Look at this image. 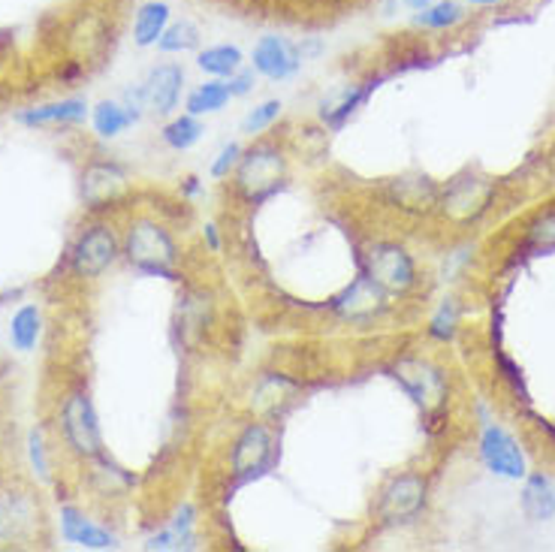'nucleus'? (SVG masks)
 <instances>
[{
	"label": "nucleus",
	"instance_id": "obj_7",
	"mask_svg": "<svg viewBox=\"0 0 555 552\" xmlns=\"http://www.w3.org/2000/svg\"><path fill=\"white\" fill-rule=\"evenodd\" d=\"M429 501V484L423 474H399L387 484L377 501V516L387 525H408L414 523L420 513L426 511Z\"/></svg>",
	"mask_w": 555,
	"mask_h": 552
},
{
	"label": "nucleus",
	"instance_id": "obj_24",
	"mask_svg": "<svg viewBox=\"0 0 555 552\" xmlns=\"http://www.w3.org/2000/svg\"><path fill=\"white\" fill-rule=\"evenodd\" d=\"M375 88H377L375 82H365V85H357V88H350V91H345L338 103H333V106H323V112H320V115H323V121L333 127V130L345 127L347 118L360 110L362 103L369 100V94H372Z\"/></svg>",
	"mask_w": 555,
	"mask_h": 552
},
{
	"label": "nucleus",
	"instance_id": "obj_34",
	"mask_svg": "<svg viewBox=\"0 0 555 552\" xmlns=\"http://www.w3.org/2000/svg\"><path fill=\"white\" fill-rule=\"evenodd\" d=\"M227 82H230L233 98H245V94H250V91H254V69H238L236 76H230Z\"/></svg>",
	"mask_w": 555,
	"mask_h": 552
},
{
	"label": "nucleus",
	"instance_id": "obj_26",
	"mask_svg": "<svg viewBox=\"0 0 555 552\" xmlns=\"http://www.w3.org/2000/svg\"><path fill=\"white\" fill-rule=\"evenodd\" d=\"M199 139H203V125L196 121V115H191V112L172 118V121L164 127V142H167L169 149H176V152L194 149Z\"/></svg>",
	"mask_w": 555,
	"mask_h": 552
},
{
	"label": "nucleus",
	"instance_id": "obj_1",
	"mask_svg": "<svg viewBox=\"0 0 555 552\" xmlns=\"http://www.w3.org/2000/svg\"><path fill=\"white\" fill-rule=\"evenodd\" d=\"M125 257L139 272L179 281V245L164 223L154 218H137L125 235Z\"/></svg>",
	"mask_w": 555,
	"mask_h": 552
},
{
	"label": "nucleus",
	"instance_id": "obj_21",
	"mask_svg": "<svg viewBox=\"0 0 555 552\" xmlns=\"http://www.w3.org/2000/svg\"><path fill=\"white\" fill-rule=\"evenodd\" d=\"M42 332V314L37 305H22L13 314V323H10V342H13L15 350L22 354H30L37 342H40Z\"/></svg>",
	"mask_w": 555,
	"mask_h": 552
},
{
	"label": "nucleus",
	"instance_id": "obj_6",
	"mask_svg": "<svg viewBox=\"0 0 555 552\" xmlns=\"http://www.w3.org/2000/svg\"><path fill=\"white\" fill-rule=\"evenodd\" d=\"M61 428H64V438L73 453L82 459H103V432H100L98 411L88 399V393L76 389L64 399Z\"/></svg>",
	"mask_w": 555,
	"mask_h": 552
},
{
	"label": "nucleus",
	"instance_id": "obj_32",
	"mask_svg": "<svg viewBox=\"0 0 555 552\" xmlns=\"http://www.w3.org/2000/svg\"><path fill=\"white\" fill-rule=\"evenodd\" d=\"M238 157H242V145H238V142L223 145L221 152H218V157H215V164H211V179H227V176L238 166Z\"/></svg>",
	"mask_w": 555,
	"mask_h": 552
},
{
	"label": "nucleus",
	"instance_id": "obj_12",
	"mask_svg": "<svg viewBox=\"0 0 555 552\" xmlns=\"http://www.w3.org/2000/svg\"><path fill=\"white\" fill-rule=\"evenodd\" d=\"M250 64L254 69L266 76L269 82H284V79H293L299 67H302V55H299V46H293L291 40L284 37H260L254 52H250Z\"/></svg>",
	"mask_w": 555,
	"mask_h": 552
},
{
	"label": "nucleus",
	"instance_id": "obj_37",
	"mask_svg": "<svg viewBox=\"0 0 555 552\" xmlns=\"http://www.w3.org/2000/svg\"><path fill=\"white\" fill-rule=\"evenodd\" d=\"M472 7H495V3H504V0H468Z\"/></svg>",
	"mask_w": 555,
	"mask_h": 552
},
{
	"label": "nucleus",
	"instance_id": "obj_2",
	"mask_svg": "<svg viewBox=\"0 0 555 552\" xmlns=\"http://www.w3.org/2000/svg\"><path fill=\"white\" fill-rule=\"evenodd\" d=\"M392 377L399 381V387L411 396L426 420L444 416L450 405V377L438 362L423 357H402L392 365Z\"/></svg>",
	"mask_w": 555,
	"mask_h": 552
},
{
	"label": "nucleus",
	"instance_id": "obj_33",
	"mask_svg": "<svg viewBox=\"0 0 555 552\" xmlns=\"http://www.w3.org/2000/svg\"><path fill=\"white\" fill-rule=\"evenodd\" d=\"M28 455H30V465H34V471H37L40 477H49V459H46V447H42L40 432H30Z\"/></svg>",
	"mask_w": 555,
	"mask_h": 552
},
{
	"label": "nucleus",
	"instance_id": "obj_16",
	"mask_svg": "<svg viewBox=\"0 0 555 552\" xmlns=\"http://www.w3.org/2000/svg\"><path fill=\"white\" fill-rule=\"evenodd\" d=\"M519 508H522L526 519H531V523H550V519H555V484L543 471L526 474Z\"/></svg>",
	"mask_w": 555,
	"mask_h": 552
},
{
	"label": "nucleus",
	"instance_id": "obj_19",
	"mask_svg": "<svg viewBox=\"0 0 555 552\" xmlns=\"http://www.w3.org/2000/svg\"><path fill=\"white\" fill-rule=\"evenodd\" d=\"M169 3L164 0H149V3H142L137 13V22H133V40L142 49H149V46H157V40L164 37V30L169 25Z\"/></svg>",
	"mask_w": 555,
	"mask_h": 552
},
{
	"label": "nucleus",
	"instance_id": "obj_28",
	"mask_svg": "<svg viewBox=\"0 0 555 552\" xmlns=\"http://www.w3.org/2000/svg\"><path fill=\"white\" fill-rule=\"evenodd\" d=\"M526 245L534 254H550L555 251V208L541 211L534 221L526 227Z\"/></svg>",
	"mask_w": 555,
	"mask_h": 552
},
{
	"label": "nucleus",
	"instance_id": "obj_20",
	"mask_svg": "<svg viewBox=\"0 0 555 552\" xmlns=\"http://www.w3.org/2000/svg\"><path fill=\"white\" fill-rule=\"evenodd\" d=\"M242 64H245V55H242V49H236V46H211V49L196 55V67L208 73V76H215V79L236 76Z\"/></svg>",
	"mask_w": 555,
	"mask_h": 552
},
{
	"label": "nucleus",
	"instance_id": "obj_23",
	"mask_svg": "<svg viewBox=\"0 0 555 552\" xmlns=\"http://www.w3.org/2000/svg\"><path fill=\"white\" fill-rule=\"evenodd\" d=\"M233 100V91H230V82L227 79H211V82L199 85L191 91V98H188V112L191 115H215V112H221L227 103Z\"/></svg>",
	"mask_w": 555,
	"mask_h": 552
},
{
	"label": "nucleus",
	"instance_id": "obj_15",
	"mask_svg": "<svg viewBox=\"0 0 555 552\" xmlns=\"http://www.w3.org/2000/svg\"><path fill=\"white\" fill-rule=\"evenodd\" d=\"M61 535H64L67 543H76V547H85V550H112V547H118V540H115L112 531L94 525L76 508H64L61 511Z\"/></svg>",
	"mask_w": 555,
	"mask_h": 552
},
{
	"label": "nucleus",
	"instance_id": "obj_22",
	"mask_svg": "<svg viewBox=\"0 0 555 552\" xmlns=\"http://www.w3.org/2000/svg\"><path fill=\"white\" fill-rule=\"evenodd\" d=\"M133 121H137V115L127 110L125 103H115V100L98 103V110L91 115V125H94V133L100 139H115L118 133H125Z\"/></svg>",
	"mask_w": 555,
	"mask_h": 552
},
{
	"label": "nucleus",
	"instance_id": "obj_11",
	"mask_svg": "<svg viewBox=\"0 0 555 552\" xmlns=\"http://www.w3.org/2000/svg\"><path fill=\"white\" fill-rule=\"evenodd\" d=\"M389 293L377 287L372 278L360 272L357 281H350L345 291L333 299V311L347 323H369V320L380 318L387 311Z\"/></svg>",
	"mask_w": 555,
	"mask_h": 552
},
{
	"label": "nucleus",
	"instance_id": "obj_4",
	"mask_svg": "<svg viewBox=\"0 0 555 552\" xmlns=\"http://www.w3.org/2000/svg\"><path fill=\"white\" fill-rule=\"evenodd\" d=\"M362 275L372 278L377 287L389 296H404L416 287L420 272L411 251L399 242H372L362 251Z\"/></svg>",
	"mask_w": 555,
	"mask_h": 552
},
{
	"label": "nucleus",
	"instance_id": "obj_8",
	"mask_svg": "<svg viewBox=\"0 0 555 552\" xmlns=\"http://www.w3.org/2000/svg\"><path fill=\"white\" fill-rule=\"evenodd\" d=\"M118 254H121V245H118V235L112 233V227L94 223L76 239V245L69 251V266L79 278H100L118 260Z\"/></svg>",
	"mask_w": 555,
	"mask_h": 552
},
{
	"label": "nucleus",
	"instance_id": "obj_25",
	"mask_svg": "<svg viewBox=\"0 0 555 552\" xmlns=\"http://www.w3.org/2000/svg\"><path fill=\"white\" fill-rule=\"evenodd\" d=\"M196 46H199V28L191 18H181V22L167 25L164 37L157 40V49L167 52V55H181V52H191Z\"/></svg>",
	"mask_w": 555,
	"mask_h": 552
},
{
	"label": "nucleus",
	"instance_id": "obj_13",
	"mask_svg": "<svg viewBox=\"0 0 555 552\" xmlns=\"http://www.w3.org/2000/svg\"><path fill=\"white\" fill-rule=\"evenodd\" d=\"M127 191V172L115 164H91L82 176V196L88 208H106Z\"/></svg>",
	"mask_w": 555,
	"mask_h": 552
},
{
	"label": "nucleus",
	"instance_id": "obj_3",
	"mask_svg": "<svg viewBox=\"0 0 555 552\" xmlns=\"http://www.w3.org/2000/svg\"><path fill=\"white\" fill-rule=\"evenodd\" d=\"M284 179H287V157L272 142L250 145L248 152H242V157H238L236 191L250 206L278 194Z\"/></svg>",
	"mask_w": 555,
	"mask_h": 552
},
{
	"label": "nucleus",
	"instance_id": "obj_35",
	"mask_svg": "<svg viewBox=\"0 0 555 552\" xmlns=\"http://www.w3.org/2000/svg\"><path fill=\"white\" fill-rule=\"evenodd\" d=\"M206 239H208V248L211 251L221 248V239H218V227H215V223H208L206 227Z\"/></svg>",
	"mask_w": 555,
	"mask_h": 552
},
{
	"label": "nucleus",
	"instance_id": "obj_10",
	"mask_svg": "<svg viewBox=\"0 0 555 552\" xmlns=\"http://www.w3.org/2000/svg\"><path fill=\"white\" fill-rule=\"evenodd\" d=\"M275 459V441H272V432L263 423H250L242 428V435L233 444V455H230V465L238 480H254L260 477Z\"/></svg>",
	"mask_w": 555,
	"mask_h": 552
},
{
	"label": "nucleus",
	"instance_id": "obj_18",
	"mask_svg": "<svg viewBox=\"0 0 555 552\" xmlns=\"http://www.w3.org/2000/svg\"><path fill=\"white\" fill-rule=\"evenodd\" d=\"M88 115V103L79 98L57 100V103H46V106H34V110L22 112L18 121L28 127H46V125H79Z\"/></svg>",
	"mask_w": 555,
	"mask_h": 552
},
{
	"label": "nucleus",
	"instance_id": "obj_17",
	"mask_svg": "<svg viewBox=\"0 0 555 552\" xmlns=\"http://www.w3.org/2000/svg\"><path fill=\"white\" fill-rule=\"evenodd\" d=\"M34 523H37V508L25 492L0 496V540L25 538Z\"/></svg>",
	"mask_w": 555,
	"mask_h": 552
},
{
	"label": "nucleus",
	"instance_id": "obj_9",
	"mask_svg": "<svg viewBox=\"0 0 555 552\" xmlns=\"http://www.w3.org/2000/svg\"><path fill=\"white\" fill-rule=\"evenodd\" d=\"M480 459L489 474L504 480H526L528 462L514 435L499 423H486L480 435Z\"/></svg>",
	"mask_w": 555,
	"mask_h": 552
},
{
	"label": "nucleus",
	"instance_id": "obj_30",
	"mask_svg": "<svg viewBox=\"0 0 555 552\" xmlns=\"http://www.w3.org/2000/svg\"><path fill=\"white\" fill-rule=\"evenodd\" d=\"M281 100H266V103H260L257 110L248 112V118L242 121V133H248V137H254V133H263L266 127H272L281 118Z\"/></svg>",
	"mask_w": 555,
	"mask_h": 552
},
{
	"label": "nucleus",
	"instance_id": "obj_14",
	"mask_svg": "<svg viewBox=\"0 0 555 552\" xmlns=\"http://www.w3.org/2000/svg\"><path fill=\"white\" fill-rule=\"evenodd\" d=\"M145 103L157 115H169L179 106L181 88H184V69L179 64H157L145 79Z\"/></svg>",
	"mask_w": 555,
	"mask_h": 552
},
{
	"label": "nucleus",
	"instance_id": "obj_31",
	"mask_svg": "<svg viewBox=\"0 0 555 552\" xmlns=\"http://www.w3.org/2000/svg\"><path fill=\"white\" fill-rule=\"evenodd\" d=\"M196 543L194 531H179V528H164L160 535H154L145 543V550H191Z\"/></svg>",
	"mask_w": 555,
	"mask_h": 552
},
{
	"label": "nucleus",
	"instance_id": "obj_5",
	"mask_svg": "<svg viewBox=\"0 0 555 552\" xmlns=\"http://www.w3.org/2000/svg\"><path fill=\"white\" fill-rule=\"evenodd\" d=\"M492 200H495V181L483 179L477 172H465L447 184L435 206H441L447 221L474 223L492 208Z\"/></svg>",
	"mask_w": 555,
	"mask_h": 552
},
{
	"label": "nucleus",
	"instance_id": "obj_29",
	"mask_svg": "<svg viewBox=\"0 0 555 552\" xmlns=\"http://www.w3.org/2000/svg\"><path fill=\"white\" fill-rule=\"evenodd\" d=\"M459 330V308L453 299H444V305L435 311V318L429 320V335L435 342H453Z\"/></svg>",
	"mask_w": 555,
	"mask_h": 552
},
{
	"label": "nucleus",
	"instance_id": "obj_36",
	"mask_svg": "<svg viewBox=\"0 0 555 552\" xmlns=\"http://www.w3.org/2000/svg\"><path fill=\"white\" fill-rule=\"evenodd\" d=\"M402 3L408 7V10H414V13H423V10H426V7H431L435 0H402Z\"/></svg>",
	"mask_w": 555,
	"mask_h": 552
},
{
	"label": "nucleus",
	"instance_id": "obj_27",
	"mask_svg": "<svg viewBox=\"0 0 555 552\" xmlns=\"http://www.w3.org/2000/svg\"><path fill=\"white\" fill-rule=\"evenodd\" d=\"M462 7H459L456 0H435L431 7H426L423 13H416V25L420 28H429V30H447L453 28L462 22Z\"/></svg>",
	"mask_w": 555,
	"mask_h": 552
}]
</instances>
